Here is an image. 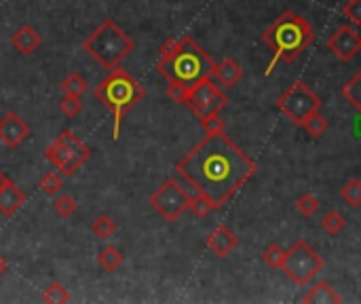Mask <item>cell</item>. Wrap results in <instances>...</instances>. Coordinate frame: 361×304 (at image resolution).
I'll list each match as a JSON object with an SVG mask.
<instances>
[{
    "instance_id": "obj_13",
    "label": "cell",
    "mask_w": 361,
    "mask_h": 304,
    "mask_svg": "<svg viewBox=\"0 0 361 304\" xmlns=\"http://www.w3.org/2000/svg\"><path fill=\"white\" fill-rule=\"evenodd\" d=\"M237 245H239L237 235L230 231L228 226H224V224H220L218 228H213V231L209 233V237H207V247H209L218 258L230 256V253L237 249Z\"/></svg>"
},
{
    "instance_id": "obj_31",
    "label": "cell",
    "mask_w": 361,
    "mask_h": 304,
    "mask_svg": "<svg viewBox=\"0 0 361 304\" xmlns=\"http://www.w3.org/2000/svg\"><path fill=\"white\" fill-rule=\"evenodd\" d=\"M59 110L68 118H75L83 110V99L79 95H64V99L59 101Z\"/></svg>"
},
{
    "instance_id": "obj_12",
    "label": "cell",
    "mask_w": 361,
    "mask_h": 304,
    "mask_svg": "<svg viewBox=\"0 0 361 304\" xmlns=\"http://www.w3.org/2000/svg\"><path fill=\"white\" fill-rule=\"evenodd\" d=\"M32 129L30 125L23 121L17 112H7L3 118H0V142H3L7 148L15 150L17 146H21L30 138Z\"/></svg>"
},
{
    "instance_id": "obj_29",
    "label": "cell",
    "mask_w": 361,
    "mask_h": 304,
    "mask_svg": "<svg viewBox=\"0 0 361 304\" xmlns=\"http://www.w3.org/2000/svg\"><path fill=\"white\" fill-rule=\"evenodd\" d=\"M188 210L195 214L197 218H205L209 212H213L215 210V205L211 203V199L209 197H205V194H201V192H197V194H192L190 197V205H188Z\"/></svg>"
},
{
    "instance_id": "obj_26",
    "label": "cell",
    "mask_w": 361,
    "mask_h": 304,
    "mask_svg": "<svg viewBox=\"0 0 361 304\" xmlns=\"http://www.w3.org/2000/svg\"><path fill=\"white\" fill-rule=\"evenodd\" d=\"M283 260H285V249L279 245V243H271L267 245V249L262 251V262L271 266V268H281L283 266Z\"/></svg>"
},
{
    "instance_id": "obj_4",
    "label": "cell",
    "mask_w": 361,
    "mask_h": 304,
    "mask_svg": "<svg viewBox=\"0 0 361 304\" xmlns=\"http://www.w3.org/2000/svg\"><path fill=\"white\" fill-rule=\"evenodd\" d=\"M215 62L190 36L178 38L176 51L165 60H159L157 70L167 81H178L186 87L195 85L201 79L213 76Z\"/></svg>"
},
{
    "instance_id": "obj_11",
    "label": "cell",
    "mask_w": 361,
    "mask_h": 304,
    "mask_svg": "<svg viewBox=\"0 0 361 304\" xmlns=\"http://www.w3.org/2000/svg\"><path fill=\"white\" fill-rule=\"evenodd\" d=\"M325 45L340 62H351V60H355L361 53V36L349 23L340 25V28H336L330 34V38L325 40Z\"/></svg>"
},
{
    "instance_id": "obj_17",
    "label": "cell",
    "mask_w": 361,
    "mask_h": 304,
    "mask_svg": "<svg viewBox=\"0 0 361 304\" xmlns=\"http://www.w3.org/2000/svg\"><path fill=\"white\" fill-rule=\"evenodd\" d=\"M302 302H306V304L308 302H312V304H340L343 298L327 281H319L302 296Z\"/></svg>"
},
{
    "instance_id": "obj_10",
    "label": "cell",
    "mask_w": 361,
    "mask_h": 304,
    "mask_svg": "<svg viewBox=\"0 0 361 304\" xmlns=\"http://www.w3.org/2000/svg\"><path fill=\"white\" fill-rule=\"evenodd\" d=\"M184 104L190 108L192 114L201 121L209 114H215V112H220L222 108H226L228 95L211 81V76H207V79H201L195 85H190Z\"/></svg>"
},
{
    "instance_id": "obj_8",
    "label": "cell",
    "mask_w": 361,
    "mask_h": 304,
    "mask_svg": "<svg viewBox=\"0 0 361 304\" xmlns=\"http://www.w3.org/2000/svg\"><path fill=\"white\" fill-rule=\"evenodd\" d=\"M323 258L312 249L306 241L298 239L290 249H285V260L281 270L292 279L296 286H306L312 281V277L319 275L323 268Z\"/></svg>"
},
{
    "instance_id": "obj_19",
    "label": "cell",
    "mask_w": 361,
    "mask_h": 304,
    "mask_svg": "<svg viewBox=\"0 0 361 304\" xmlns=\"http://www.w3.org/2000/svg\"><path fill=\"white\" fill-rule=\"evenodd\" d=\"M343 97L361 114V70L343 87Z\"/></svg>"
},
{
    "instance_id": "obj_33",
    "label": "cell",
    "mask_w": 361,
    "mask_h": 304,
    "mask_svg": "<svg viewBox=\"0 0 361 304\" xmlns=\"http://www.w3.org/2000/svg\"><path fill=\"white\" fill-rule=\"evenodd\" d=\"M343 15L353 25H361V0H347L343 7Z\"/></svg>"
},
{
    "instance_id": "obj_6",
    "label": "cell",
    "mask_w": 361,
    "mask_h": 304,
    "mask_svg": "<svg viewBox=\"0 0 361 304\" xmlns=\"http://www.w3.org/2000/svg\"><path fill=\"white\" fill-rule=\"evenodd\" d=\"M93 155V150L77 138L72 131H62L55 142L44 150V159L51 161L64 175H75L81 165H85Z\"/></svg>"
},
{
    "instance_id": "obj_36",
    "label": "cell",
    "mask_w": 361,
    "mask_h": 304,
    "mask_svg": "<svg viewBox=\"0 0 361 304\" xmlns=\"http://www.w3.org/2000/svg\"><path fill=\"white\" fill-rule=\"evenodd\" d=\"M7 182H9V177H7V175L3 173V171H0V188H3V186H5Z\"/></svg>"
},
{
    "instance_id": "obj_16",
    "label": "cell",
    "mask_w": 361,
    "mask_h": 304,
    "mask_svg": "<svg viewBox=\"0 0 361 304\" xmlns=\"http://www.w3.org/2000/svg\"><path fill=\"white\" fill-rule=\"evenodd\" d=\"M213 76H215V81H218L222 87L230 89V87H235L241 79H243V68H241V64H239L237 60L226 58L224 62L215 64Z\"/></svg>"
},
{
    "instance_id": "obj_27",
    "label": "cell",
    "mask_w": 361,
    "mask_h": 304,
    "mask_svg": "<svg viewBox=\"0 0 361 304\" xmlns=\"http://www.w3.org/2000/svg\"><path fill=\"white\" fill-rule=\"evenodd\" d=\"M40 190L46 194V197H55L62 188H64V180H62V175L57 171H49V173H44L40 177V182H38Z\"/></svg>"
},
{
    "instance_id": "obj_15",
    "label": "cell",
    "mask_w": 361,
    "mask_h": 304,
    "mask_svg": "<svg viewBox=\"0 0 361 304\" xmlns=\"http://www.w3.org/2000/svg\"><path fill=\"white\" fill-rule=\"evenodd\" d=\"M11 45L19 51L21 55H30L34 51L42 45V36L38 34V30H34L32 25L23 23L13 32L11 36Z\"/></svg>"
},
{
    "instance_id": "obj_9",
    "label": "cell",
    "mask_w": 361,
    "mask_h": 304,
    "mask_svg": "<svg viewBox=\"0 0 361 304\" xmlns=\"http://www.w3.org/2000/svg\"><path fill=\"white\" fill-rule=\"evenodd\" d=\"M148 203L161 214V218H165L167 222H176L190 205V194L184 188V184L180 182V177H170L165 180L150 197Z\"/></svg>"
},
{
    "instance_id": "obj_3",
    "label": "cell",
    "mask_w": 361,
    "mask_h": 304,
    "mask_svg": "<svg viewBox=\"0 0 361 304\" xmlns=\"http://www.w3.org/2000/svg\"><path fill=\"white\" fill-rule=\"evenodd\" d=\"M93 95L98 101L112 112L114 116V127H112V140L118 142L120 138V127H123L125 116L139 104L146 95V89H144L133 76L123 70L120 66L112 68L106 79L93 89Z\"/></svg>"
},
{
    "instance_id": "obj_23",
    "label": "cell",
    "mask_w": 361,
    "mask_h": 304,
    "mask_svg": "<svg viewBox=\"0 0 361 304\" xmlns=\"http://www.w3.org/2000/svg\"><path fill=\"white\" fill-rule=\"evenodd\" d=\"M53 210H55V214H57L59 218L68 220V218H72V216L77 214L79 203H77L75 197H70V194H59V197L53 201Z\"/></svg>"
},
{
    "instance_id": "obj_30",
    "label": "cell",
    "mask_w": 361,
    "mask_h": 304,
    "mask_svg": "<svg viewBox=\"0 0 361 304\" xmlns=\"http://www.w3.org/2000/svg\"><path fill=\"white\" fill-rule=\"evenodd\" d=\"M296 210L300 216L304 218H310V216H315L319 212V199L317 197H312L310 192H304L296 199Z\"/></svg>"
},
{
    "instance_id": "obj_34",
    "label": "cell",
    "mask_w": 361,
    "mask_h": 304,
    "mask_svg": "<svg viewBox=\"0 0 361 304\" xmlns=\"http://www.w3.org/2000/svg\"><path fill=\"white\" fill-rule=\"evenodd\" d=\"M188 89L190 87H186V85H182L178 81H167V95H170L174 101H178V104H184Z\"/></svg>"
},
{
    "instance_id": "obj_25",
    "label": "cell",
    "mask_w": 361,
    "mask_h": 304,
    "mask_svg": "<svg viewBox=\"0 0 361 304\" xmlns=\"http://www.w3.org/2000/svg\"><path fill=\"white\" fill-rule=\"evenodd\" d=\"M91 231H93V235L98 237V239H108L116 231V222L110 216L102 214V216L95 218V222L91 224Z\"/></svg>"
},
{
    "instance_id": "obj_14",
    "label": "cell",
    "mask_w": 361,
    "mask_h": 304,
    "mask_svg": "<svg viewBox=\"0 0 361 304\" xmlns=\"http://www.w3.org/2000/svg\"><path fill=\"white\" fill-rule=\"evenodd\" d=\"M26 201H28V194L9 180L3 188H0V214L11 218L13 214H17L23 205H26Z\"/></svg>"
},
{
    "instance_id": "obj_1",
    "label": "cell",
    "mask_w": 361,
    "mask_h": 304,
    "mask_svg": "<svg viewBox=\"0 0 361 304\" xmlns=\"http://www.w3.org/2000/svg\"><path fill=\"white\" fill-rule=\"evenodd\" d=\"M256 161L224 131L207 134L176 163V175L188 194H205L220 210L256 173Z\"/></svg>"
},
{
    "instance_id": "obj_7",
    "label": "cell",
    "mask_w": 361,
    "mask_h": 304,
    "mask_svg": "<svg viewBox=\"0 0 361 304\" xmlns=\"http://www.w3.org/2000/svg\"><path fill=\"white\" fill-rule=\"evenodd\" d=\"M323 106L321 97L312 91L304 81H296L287 87L279 99H277V110L287 118L292 121L294 125H302L310 114L319 112Z\"/></svg>"
},
{
    "instance_id": "obj_21",
    "label": "cell",
    "mask_w": 361,
    "mask_h": 304,
    "mask_svg": "<svg viewBox=\"0 0 361 304\" xmlns=\"http://www.w3.org/2000/svg\"><path fill=\"white\" fill-rule=\"evenodd\" d=\"M321 226H323V231H325L327 235L336 237V235H340V233H343V228L347 226V220L343 218L340 212L330 210V212L323 214V218H321Z\"/></svg>"
},
{
    "instance_id": "obj_22",
    "label": "cell",
    "mask_w": 361,
    "mask_h": 304,
    "mask_svg": "<svg viewBox=\"0 0 361 304\" xmlns=\"http://www.w3.org/2000/svg\"><path fill=\"white\" fill-rule=\"evenodd\" d=\"M62 91H64V95H83L85 91H87V81L83 79L81 74H77V72H72V74H68L66 79L62 81V87H59Z\"/></svg>"
},
{
    "instance_id": "obj_32",
    "label": "cell",
    "mask_w": 361,
    "mask_h": 304,
    "mask_svg": "<svg viewBox=\"0 0 361 304\" xmlns=\"http://www.w3.org/2000/svg\"><path fill=\"white\" fill-rule=\"evenodd\" d=\"M201 127L205 134H220V131H224V121H222L220 112H215V114L201 118Z\"/></svg>"
},
{
    "instance_id": "obj_18",
    "label": "cell",
    "mask_w": 361,
    "mask_h": 304,
    "mask_svg": "<svg viewBox=\"0 0 361 304\" xmlns=\"http://www.w3.org/2000/svg\"><path fill=\"white\" fill-rule=\"evenodd\" d=\"M125 256H123V251H120L118 247L114 245H106L100 253H98V262L104 270L108 273H114L120 264H123Z\"/></svg>"
},
{
    "instance_id": "obj_28",
    "label": "cell",
    "mask_w": 361,
    "mask_h": 304,
    "mask_svg": "<svg viewBox=\"0 0 361 304\" xmlns=\"http://www.w3.org/2000/svg\"><path fill=\"white\" fill-rule=\"evenodd\" d=\"M300 127H302V129H304L310 138H319V136H323L325 129H327V121H325V116H321L319 112H315V114H310Z\"/></svg>"
},
{
    "instance_id": "obj_5",
    "label": "cell",
    "mask_w": 361,
    "mask_h": 304,
    "mask_svg": "<svg viewBox=\"0 0 361 304\" xmlns=\"http://www.w3.org/2000/svg\"><path fill=\"white\" fill-rule=\"evenodd\" d=\"M85 53H89L102 68H116L133 51V40L118 28L114 19H104L83 42Z\"/></svg>"
},
{
    "instance_id": "obj_2",
    "label": "cell",
    "mask_w": 361,
    "mask_h": 304,
    "mask_svg": "<svg viewBox=\"0 0 361 304\" xmlns=\"http://www.w3.org/2000/svg\"><path fill=\"white\" fill-rule=\"evenodd\" d=\"M262 40L273 51V60L267 68V76H271L279 62L294 64L315 42V32H312V25L304 15H298L294 11H283L262 32Z\"/></svg>"
},
{
    "instance_id": "obj_24",
    "label": "cell",
    "mask_w": 361,
    "mask_h": 304,
    "mask_svg": "<svg viewBox=\"0 0 361 304\" xmlns=\"http://www.w3.org/2000/svg\"><path fill=\"white\" fill-rule=\"evenodd\" d=\"M42 302H46V304H66V302H70V294L62 283L55 281V283H49L42 290Z\"/></svg>"
},
{
    "instance_id": "obj_35",
    "label": "cell",
    "mask_w": 361,
    "mask_h": 304,
    "mask_svg": "<svg viewBox=\"0 0 361 304\" xmlns=\"http://www.w3.org/2000/svg\"><path fill=\"white\" fill-rule=\"evenodd\" d=\"M7 270H9V262L3 256H0V275H5Z\"/></svg>"
},
{
    "instance_id": "obj_20",
    "label": "cell",
    "mask_w": 361,
    "mask_h": 304,
    "mask_svg": "<svg viewBox=\"0 0 361 304\" xmlns=\"http://www.w3.org/2000/svg\"><path fill=\"white\" fill-rule=\"evenodd\" d=\"M340 199L347 203L349 207H361V180L353 177V180L345 182L340 188Z\"/></svg>"
}]
</instances>
